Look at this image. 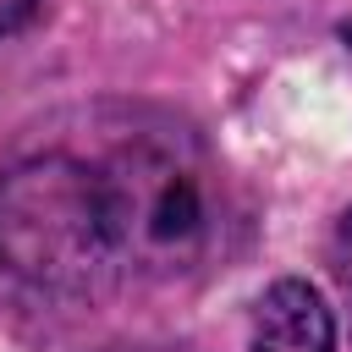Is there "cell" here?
<instances>
[{"instance_id":"6da1fadb","label":"cell","mask_w":352,"mask_h":352,"mask_svg":"<svg viewBox=\"0 0 352 352\" xmlns=\"http://www.w3.org/2000/svg\"><path fill=\"white\" fill-rule=\"evenodd\" d=\"M88 165L121 275L187 280L226 248V176L192 126L170 116H132Z\"/></svg>"},{"instance_id":"7a4b0ae2","label":"cell","mask_w":352,"mask_h":352,"mask_svg":"<svg viewBox=\"0 0 352 352\" xmlns=\"http://www.w3.org/2000/svg\"><path fill=\"white\" fill-rule=\"evenodd\" d=\"M0 270L44 297H99L121 280L88 160L50 148L0 176Z\"/></svg>"},{"instance_id":"3957f363","label":"cell","mask_w":352,"mask_h":352,"mask_svg":"<svg viewBox=\"0 0 352 352\" xmlns=\"http://www.w3.org/2000/svg\"><path fill=\"white\" fill-rule=\"evenodd\" d=\"M253 352H336V319L308 280H275L253 308Z\"/></svg>"},{"instance_id":"277c9868","label":"cell","mask_w":352,"mask_h":352,"mask_svg":"<svg viewBox=\"0 0 352 352\" xmlns=\"http://www.w3.org/2000/svg\"><path fill=\"white\" fill-rule=\"evenodd\" d=\"M33 11H38V0H0V33H16Z\"/></svg>"},{"instance_id":"5b68a950","label":"cell","mask_w":352,"mask_h":352,"mask_svg":"<svg viewBox=\"0 0 352 352\" xmlns=\"http://www.w3.org/2000/svg\"><path fill=\"white\" fill-rule=\"evenodd\" d=\"M341 275H346V286H352V214L341 220Z\"/></svg>"},{"instance_id":"8992f818","label":"cell","mask_w":352,"mask_h":352,"mask_svg":"<svg viewBox=\"0 0 352 352\" xmlns=\"http://www.w3.org/2000/svg\"><path fill=\"white\" fill-rule=\"evenodd\" d=\"M341 38H346V44H352V22H346V28H341Z\"/></svg>"}]
</instances>
